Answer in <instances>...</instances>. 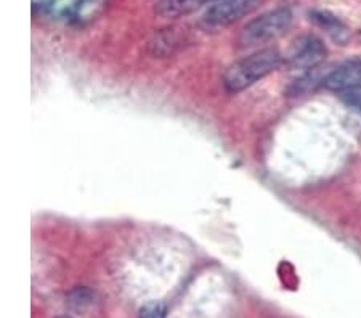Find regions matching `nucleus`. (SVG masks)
<instances>
[{
	"mask_svg": "<svg viewBox=\"0 0 361 318\" xmlns=\"http://www.w3.org/2000/svg\"><path fill=\"white\" fill-rule=\"evenodd\" d=\"M343 100L348 106H352L355 111L361 114V90L358 92H350V94H343Z\"/></svg>",
	"mask_w": 361,
	"mask_h": 318,
	"instance_id": "f8f14e48",
	"label": "nucleus"
},
{
	"mask_svg": "<svg viewBox=\"0 0 361 318\" xmlns=\"http://www.w3.org/2000/svg\"><path fill=\"white\" fill-rule=\"evenodd\" d=\"M323 87L339 94H350L361 90V58L342 63L326 74Z\"/></svg>",
	"mask_w": 361,
	"mask_h": 318,
	"instance_id": "39448f33",
	"label": "nucleus"
},
{
	"mask_svg": "<svg viewBox=\"0 0 361 318\" xmlns=\"http://www.w3.org/2000/svg\"><path fill=\"white\" fill-rule=\"evenodd\" d=\"M215 0H158L154 4V13L159 18L177 20L195 11L212 5Z\"/></svg>",
	"mask_w": 361,
	"mask_h": 318,
	"instance_id": "423d86ee",
	"label": "nucleus"
},
{
	"mask_svg": "<svg viewBox=\"0 0 361 318\" xmlns=\"http://www.w3.org/2000/svg\"><path fill=\"white\" fill-rule=\"evenodd\" d=\"M264 0H215L202 15V25L211 29L231 26L257 10Z\"/></svg>",
	"mask_w": 361,
	"mask_h": 318,
	"instance_id": "7ed1b4c3",
	"label": "nucleus"
},
{
	"mask_svg": "<svg viewBox=\"0 0 361 318\" xmlns=\"http://www.w3.org/2000/svg\"><path fill=\"white\" fill-rule=\"evenodd\" d=\"M69 299H71V304H74L75 307H82V305L85 304H90L93 300V293L89 291V289H78V291H74L71 296H69Z\"/></svg>",
	"mask_w": 361,
	"mask_h": 318,
	"instance_id": "9d476101",
	"label": "nucleus"
},
{
	"mask_svg": "<svg viewBox=\"0 0 361 318\" xmlns=\"http://www.w3.org/2000/svg\"><path fill=\"white\" fill-rule=\"evenodd\" d=\"M294 15L289 7H278L265 11L257 18L250 20L240 34V45L244 49L259 47L273 42L289 31Z\"/></svg>",
	"mask_w": 361,
	"mask_h": 318,
	"instance_id": "f03ea898",
	"label": "nucleus"
},
{
	"mask_svg": "<svg viewBox=\"0 0 361 318\" xmlns=\"http://www.w3.org/2000/svg\"><path fill=\"white\" fill-rule=\"evenodd\" d=\"M324 78L322 76V73H319L318 68H313V69H308L299 79H295L293 84L288 87V95L289 97H299V95H305L308 92L315 90L318 85H323L324 82Z\"/></svg>",
	"mask_w": 361,
	"mask_h": 318,
	"instance_id": "0eeeda50",
	"label": "nucleus"
},
{
	"mask_svg": "<svg viewBox=\"0 0 361 318\" xmlns=\"http://www.w3.org/2000/svg\"><path fill=\"white\" fill-rule=\"evenodd\" d=\"M80 0H54V8H56L61 13H71L78 8Z\"/></svg>",
	"mask_w": 361,
	"mask_h": 318,
	"instance_id": "9b49d317",
	"label": "nucleus"
},
{
	"mask_svg": "<svg viewBox=\"0 0 361 318\" xmlns=\"http://www.w3.org/2000/svg\"><path fill=\"white\" fill-rule=\"evenodd\" d=\"M326 55H328V50H326L323 40L317 36H312V34H307V36L295 39L289 54V65L295 69L308 71V69L322 65Z\"/></svg>",
	"mask_w": 361,
	"mask_h": 318,
	"instance_id": "20e7f679",
	"label": "nucleus"
},
{
	"mask_svg": "<svg viewBox=\"0 0 361 318\" xmlns=\"http://www.w3.org/2000/svg\"><path fill=\"white\" fill-rule=\"evenodd\" d=\"M58 318H71V317H58Z\"/></svg>",
	"mask_w": 361,
	"mask_h": 318,
	"instance_id": "ddd939ff",
	"label": "nucleus"
},
{
	"mask_svg": "<svg viewBox=\"0 0 361 318\" xmlns=\"http://www.w3.org/2000/svg\"><path fill=\"white\" fill-rule=\"evenodd\" d=\"M138 318H167V305L162 300H151L140 309Z\"/></svg>",
	"mask_w": 361,
	"mask_h": 318,
	"instance_id": "1a4fd4ad",
	"label": "nucleus"
},
{
	"mask_svg": "<svg viewBox=\"0 0 361 318\" xmlns=\"http://www.w3.org/2000/svg\"><path fill=\"white\" fill-rule=\"evenodd\" d=\"M283 56L275 49L254 51L233 63L224 74V87L230 94H238L257 84L281 68Z\"/></svg>",
	"mask_w": 361,
	"mask_h": 318,
	"instance_id": "f257e3e1",
	"label": "nucleus"
},
{
	"mask_svg": "<svg viewBox=\"0 0 361 318\" xmlns=\"http://www.w3.org/2000/svg\"><path fill=\"white\" fill-rule=\"evenodd\" d=\"M312 21H315L319 27H323L331 37L336 40H342L347 36V29L342 25V21L337 20V16L331 15L329 11H312Z\"/></svg>",
	"mask_w": 361,
	"mask_h": 318,
	"instance_id": "6e6552de",
	"label": "nucleus"
}]
</instances>
